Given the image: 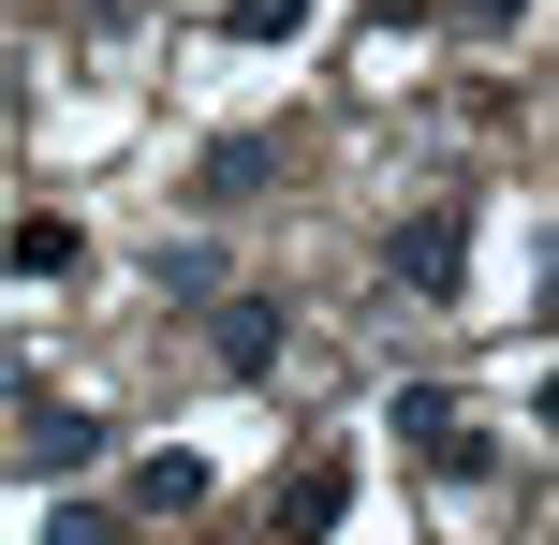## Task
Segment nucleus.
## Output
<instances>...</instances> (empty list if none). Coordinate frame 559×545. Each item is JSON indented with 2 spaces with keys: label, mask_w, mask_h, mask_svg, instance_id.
Returning <instances> with one entry per match:
<instances>
[{
  "label": "nucleus",
  "mask_w": 559,
  "mask_h": 545,
  "mask_svg": "<svg viewBox=\"0 0 559 545\" xmlns=\"http://www.w3.org/2000/svg\"><path fill=\"white\" fill-rule=\"evenodd\" d=\"M397 442H413V458L442 472V487H486V428L442 399V383H397Z\"/></svg>",
  "instance_id": "obj_1"
},
{
  "label": "nucleus",
  "mask_w": 559,
  "mask_h": 545,
  "mask_svg": "<svg viewBox=\"0 0 559 545\" xmlns=\"http://www.w3.org/2000/svg\"><path fill=\"white\" fill-rule=\"evenodd\" d=\"M397 281H413V295H456V281H472V192H442V206L397 222Z\"/></svg>",
  "instance_id": "obj_2"
},
{
  "label": "nucleus",
  "mask_w": 559,
  "mask_h": 545,
  "mask_svg": "<svg viewBox=\"0 0 559 545\" xmlns=\"http://www.w3.org/2000/svg\"><path fill=\"white\" fill-rule=\"evenodd\" d=\"M15 458H29V472H88V458H104V413H88V399H45V383H15Z\"/></svg>",
  "instance_id": "obj_3"
},
{
  "label": "nucleus",
  "mask_w": 559,
  "mask_h": 545,
  "mask_svg": "<svg viewBox=\"0 0 559 545\" xmlns=\"http://www.w3.org/2000/svg\"><path fill=\"white\" fill-rule=\"evenodd\" d=\"M206 340H222L236 383H265V369H280V295H222V324H206Z\"/></svg>",
  "instance_id": "obj_4"
},
{
  "label": "nucleus",
  "mask_w": 559,
  "mask_h": 545,
  "mask_svg": "<svg viewBox=\"0 0 559 545\" xmlns=\"http://www.w3.org/2000/svg\"><path fill=\"white\" fill-rule=\"evenodd\" d=\"M338 517H354V458H309L295 487H280V531L309 545V531H338Z\"/></svg>",
  "instance_id": "obj_5"
},
{
  "label": "nucleus",
  "mask_w": 559,
  "mask_h": 545,
  "mask_svg": "<svg viewBox=\"0 0 559 545\" xmlns=\"http://www.w3.org/2000/svg\"><path fill=\"white\" fill-rule=\"evenodd\" d=\"M118 501H133V517H206V458H177V442H163V458H133V487H118Z\"/></svg>",
  "instance_id": "obj_6"
},
{
  "label": "nucleus",
  "mask_w": 559,
  "mask_h": 545,
  "mask_svg": "<svg viewBox=\"0 0 559 545\" xmlns=\"http://www.w3.org/2000/svg\"><path fill=\"white\" fill-rule=\"evenodd\" d=\"M265 163H280L265 133H222V147L192 163V206H251V177H265Z\"/></svg>",
  "instance_id": "obj_7"
},
{
  "label": "nucleus",
  "mask_w": 559,
  "mask_h": 545,
  "mask_svg": "<svg viewBox=\"0 0 559 545\" xmlns=\"http://www.w3.org/2000/svg\"><path fill=\"white\" fill-rule=\"evenodd\" d=\"M74 251H88V236H74V222H45V206L15 222V281H74Z\"/></svg>",
  "instance_id": "obj_8"
},
{
  "label": "nucleus",
  "mask_w": 559,
  "mask_h": 545,
  "mask_svg": "<svg viewBox=\"0 0 559 545\" xmlns=\"http://www.w3.org/2000/svg\"><path fill=\"white\" fill-rule=\"evenodd\" d=\"M324 0H222V45H295Z\"/></svg>",
  "instance_id": "obj_9"
},
{
  "label": "nucleus",
  "mask_w": 559,
  "mask_h": 545,
  "mask_svg": "<svg viewBox=\"0 0 559 545\" xmlns=\"http://www.w3.org/2000/svg\"><path fill=\"white\" fill-rule=\"evenodd\" d=\"M456 15H472V29H515V15H531V0H456Z\"/></svg>",
  "instance_id": "obj_10"
},
{
  "label": "nucleus",
  "mask_w": 559,
  "mask_h": 545,
  "mask_svg": "<svg viewBox=\"0 0 559 545\" xmlns=\"http://www.w3.org/2000/svg\"><path fill=\"white\" fill-rule=\"evenodd\" d=\"M531 413H545V428H559V369H545V399H531Z\"/></svg>",
  "instance_id": "obj_11"
},
{
  "label": "nucleus",
  "mask_w": 559,
  "mask_h": 545,
  "mask_svg": "<svg viewBox=\"0 0 559 545\" xmlns=\"http://www.w3.org/2000/svg\"><path fill=\"white\" fill-rule=\"evenodd\" d=\"M545 295H559V251H545Z\"/></svg>",
  "instance_id": "obj_12"
}]
</instances>
